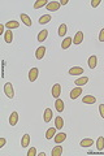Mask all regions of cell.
<instances>
[{"label": "cell", "mask_w": 104, "mask_h": 156, "mask_svg": "<svg viewBox=\"0 0 104 156\" xmlns=\"http://www.w3.org/2000/svg\"><path fill=\"white\" fill-rule=\"evenodd\" d=\"M56 128H50L47 129V131H46V138L47 139H52L55 135H56Z\"/></svg>", "instance_id": "44dd1931"}, {"label": "cell", "mask_w": 104, "mask_h": 156, "mask_svg": "<svg viewBox=\"0 0 104 156\" xmlns=\"http://www.w3.org/2000/svg\"><path fill=\"white\" fill-rule=\"evenodd\" d=\"M66 30H68L66 25H65V24H61L60 26H58V31H57L58 37H65V34H66Z\"/></svg>", "instance_id": "cb8c5ba5"}, {"label": "cell", "mask_w": 104, "mask_h": 156, "mask_svg": "<svg viewBox=\"0 0 104 156\" xmlns=\"http://www.w3.org/2000/svg\"><path fill=\"white\" fill-rule=\"evenodd\" d=\"M55 108H56L57 112H63L64 108H65V104L61 99H56V102H55Z\"/></svg>", "instance_id": "d6986e66"}, {"label": "cell", "mask_w": 104, "mask_h": 156, "mask_svg": "<svg viewBox=\"0 0 104 156\" xmlns=\"http://www.w3.org/2000/svg\"><path fill=\"white\" fill-rule=\"evenodd\" d=\"M47 35H48V30L43 29V30H42V31L38 34V40H39V42H44L46 39H47Z\"/></svg>", "instance_id": "484cf974"}, {"label": "cell", "mask_w": 104, "mask_h": 156, "mask_svg": "<svg viewBox=\"0 0 104 156\" xmlns=\"http://www.w3.org/2000/svg\"><path fill=\"white\" fill-rule=\"evenodd\" d=\"M96 148H98V151L104 150V136H99L96 139Z\"/></svg>", "instance_id": "d4e9b609"}, {"label": "cell", "mask_w": 104, "mask_h": 156, "mask_svg": "<svg viewBox=\"0 0 104 156\" xmlns=\"http://www.w3.org/2000/svg\"><path fill=\"white\" fill-rule=\"evenodd\" d=\"M87 64H89V68L90 69H95L96 68V64H98V57L95 55H92V56L89 57V61H87Z\"/></svg>", "instance_id": "8fae6325"}, {"label": "cell", "mask_w": 104, "mask_h": 156, "mask_svg": "<svg viewBox=\"0 0 104 156\" xmlns=\"http://www.w3.org/2000/svg\"><path fill=\"white\" fill-rule=\"evenodd\" d=\"M48 4V1L47 0H38V1H35L34 3V9H39V8H42V6H44V5H47Z\"/></svg>", "instance_id": "f1b7e54d"}, {"label": "cell", "mask_w": 104, "mask_h": 156, "mask_svg": "<svg viewBox=\"0 0 104 156\" xmlns=\"http://www.w3.org/2000/svg\"><path fill=\"white\" fill-rule=\"evenodd\" d=\"M35 155H37V148H35V147H31V148L27 151V156H35Z\"/></svg>", "instance_id": "f546056e"}, {"label": "cell", "mask_w": 104, "mask_h": 156, "mask_svg": "<svg viewBox=\"0 0 104 156\" xmlns=\"http://www.w3.org/2000/svg\"><path fill=\"white\" fill-rule=\"evenodd\" d=\"M20 17H21V21L24 22V24H25L26 26H29V27H31V26H32V21H31V18L29 17V16L26 14V13H21V16H20Z\"/></svg>", "instance_id": "9c48e42d"}, {"label": "cell", "mask_w": 104, "mask_h": 156, "mask_svg": "<svg viewBox=\"0 0 104 156\" xmlns=\"http://www.w3.org/2000/svg\"><path fill=\"white\" fill-rule=\"evenodd\" d=\"M68 3H69L68 0H61V1H60V4H61V5H66Z\"/></svg>", "instance_id": "d590c367"}, {"label": "cell", "mask_w": 104, "mask_h": 156, "mask_svg": "<svg viewBox=\"0 0 104 156\" xmlns=\"http://www.w3.org/2000/svg\"><path fill=\"white\" fill-rule=\"evenodd\" d=\"M100 3H102V0H92V1H91V6H92V8H96V6L100 5Z\"/></svg>", "instance_id": "4dcf8cb0"}, {"label": "cell", "mask_w": 104, "mask_h": 156, "mask_svg": "<svg viewBox=\"0 0 104 156\" xmlns=\"http://www.w3.org/2000/svg\"><path fill=\"white\" fill-rule=\"evenodd\" d=\"M51 155L52 156H61L63 155V147H61V146H56L55 148H52Z\"/></svg>", "instance_id": "7402d4cb"}, {"label": "cell", "mask_w": 104, "mask_h": 156, "mask_svg": "<svg viewBox=\"0 0 104 156\" xmlns=\"http://www.w3.org/2000/svg\"><path fill=\"white\" fill-rule=\"evenodd\" d=\"M72 43H73V38H70V37L65 38L63 40V43H61V48H63V50H68Z\"/></svg>", "instance_id": "ac0fdd59"}, {"label": "cell", "mask_w": 104, "mask_h": 156, "mask_svg": "<svg viewBox=\"0 0 104 156\" xmlns=\"http://www.w3.org/2000/svg\"><path fill=\"white\" fill-rule=\"evenodd\" d=\"M82 102L84 104H95L96 103V98L94 95H86V96H83Z\"/></svg>", "instance_id": "9a60e30c"}, {"label": "cell", "mask_w": 104, "mask_h": 156, "mask_svg": "<svg viewBox=\"0 0 104 156\" xmlns=\"http://www.w3.org/2000/svg\"><path fill=\"white\" fill-rule=\"evenodd\" d=\"M4 94L8 99H13L14 98V89H13V84L11 82H6L4 84Z\"/></svg>", "instance_id": "6da1fadb"}, {"label": "cell", "mask_w": 104, "mask_h": 156, "mask_svg": "<svg viewBox=\"0 0 104 156\" xmlns=\"http://www.w3.org/2000/svg\"><path fill=\"white\" fill-rule=\"evenodd\" d=\"M51 16L50 14H43L40 18H39V24L40 25H44V24H48V22L51 21Z\"/></svg>", "instance_id": "83f0119b"}, {"label": "cell", "mask_w": 104, "mask_h": 156, "mask_svg": "<svg viewBox=\"0 0 104 156\" xmlns=\"http://www.w3.org/2000/svg\"><path fill=\"white\" fill-rule=\"evenodd\" d=\"M94 144V139H91V138H84V139H82V141L79 142V146L81 147H91V146Z\"/></svg>", "instance_id": "4fadbf2b"}, {"label": "cell", "mask_w": 104, "mask_h": 156, "mask_svg": "<svg viewBox=\"0 0 104 156\" xmlns=\"http://www.w3.org/2000/svg\"><path fill=\"white\" fill-rule=\"evenodd\" d=\"M99 40L100 42H104V27L100 30V34H99Z\"/></svg>", "instance_id": "d6a6232c"}, {"label": "cell", "mask_w": 104, "mask_h": 156, "mask_svg": "<svg viewBox=\"0 0 104 156\" xmlns=\"http://www.w3.org/2000/svg\"><path fill=\"white\" fill-rule=\"evenodd\" d=\"M20 26V22L18 21H14V20H13V21H8L5 24V27L8 29V30H12V29H17Z\"/></svg>", "instance_id": "ffe728a7"}, {"label": "cell", "mask_w": 104, "mask_h": 156, "mask_svg": "<svg viewBox=\"0 0 104 156\" xmlns=\"http://www.w3.org/2000/svg\"><path fill=\"white\" fill-rule=\"evenodd\" d=\"M82 87L81 86H77L76 89H73L70 91V99L72 100H74V99H77V98H79L81 96V94H82Z\"/></svg>", "instance_id": "277c9868"}, {"label": "cell", "mask_w": 104, "mask_h": 156, "mask_svg": "<svg viewBox=\"0 0 104 156\" xmlns=\"http://www.w3.org/2000/svg\"><path fill=\"white\" fill-rule=\"evenodd\" d=\"M5 143H6V139H5V138H0V148L4 147Z\"/></svg>", "instance_id": "836d02e7"}, {"label": "cell", "mask_w": 104, "mask_h": 156, "mask_svg": "<svg viewBox=\"0 0 104 156\" xmlns=\"http://www.w3.org/2000/svg\"><path fill=\"white\" fill-rule=\"evenodd\" d=\"M18 122V113L17 112H12L9 116V125L11 126H16Z\"/></svg>", "instance_id": "ba28073f"}, {"label": "cell", "mask_w": 104, "mask_h": 156, "mask_svg": "<svg viewBox=\"0 0 104 156\" xmlns=\"http://www.w3.org/2000/svg\"><path fill=\"white\" fill-rule=\"evenodd\" d=\"M64 126V120L61 116H57L56 118H55V128H56L57 130H61Z\"/></svg>", "instance_id": "e0dca14e"}, {"label": "cell", "mask_w": 104, "mask_h": 156, "mask_svg": "<svg viewBox=\"0 0 104 156\" xmlns=\"http://www.w3.org/2000/svg\"><path fill=\"white\" fill-rule=\"evenodd\" d=\"M65 139H66V134H65V133H58V134H56L53 136V142H56L57 144L63 143Z\"/></svg>", "instance_id": "30bf717a"}, {"label": "cell", "mask_w": 104, "mask_h": 156, "mask_svg": "<svg viewBox=\"0 0 104 156\" xmlns=\"http://www.w3.org/2000/svg\"><path fill=\"white\" fill-rule=\"evenodd\" d=\"M4 40L6 42V43H12V42H13V32H12V30H6L5 31Z\"/></svg>", "instance_id": "603a6c76"}, {"label": "cell", "mask_w": 104, "mask_h": 156, "mask_svg": "<svg viewBox=\"0 0 104 156\" xmlns=\"http://www.w3.org/2000/svg\"><path fill=\"white\" fill-rule=\"evenodd\" d=\"M38 74H39L38 68H31L30 72H29V81H30V82H34V81H37Z\"/></svg>", "instance_id": "5b68a950"}, {"label": "cell", "mask_w": 104, "mask_h": 156, "mask_svg": "<svg viewBox=\"0 0 104 156\" xmlns=\"http://www.w3.org/2000/svg\"><path fill=\"white\" fill-rule=\"evenodd\" d=\"M69 74L70 76H82L83 74V68L81 66H73L69 69Z\"/></svg>", "instance_id": "52a82bcc"}, {"label": "cell", "mask_w": 104, "mask_h": 156, "mask_svg": "<svg viewBox=\"0 0 104 156\" xmlns=\"http://www.w3.org/2000/svg\"><path fill=\"white\" fill-rule=\"evenodd\" d=\"M51 94L52 96L55 98V99H58L61 95V86L58 83H55L53 86H52V90H51Z\"/></svg>", "instance_id": "3957f363"}, {"label": "cell", "mask_w": 104, "mask_h": 156, "mask_svg": "<svg viewBox=\"0 0 104 156\" xmlns=\"http://www.w3.org/2000/svg\"><path fill=\"white\" fill-rule=\"evenodd\" d=\"M87 82H89V78L87 77H83V78H77L76 81H74V83L77 84V86H84Z\"/></svg>", "instance_id": "4316f807"}, {"label": "cell", "mask_w": 104, "mask_h": 156, "mask_svg": "<svg viewBox=\"0 0 104 156\" xmlns=\"http://www.w3.org/2000/svg\"><path fill=\"white\" fill-rule=\"evenodd\" d=\"M60 6H61L60 1H48V4L46 5V8H47L50 12H56L60 9Z\"/></svg>", "instance_id": "7a4b0ae2"}, {"label": "cell", "mask_w": 104, "mask_h": 156, "mask_svg": "<svg viewBox=\"0 0 104 156\" xmlns=\"http://www.w3.org/2000/svg\"><path fill=\"white\" fill-rule=\"evenodd\" d=\"M4 27H5V25H0V34H5V32H4Z\"/></svg>", "instance_id": "e575fe53"}, {"label": "cell", "mask_w": 104, "mask_h": 156, "mask_svg": "<svg viewBox=\"0 0 104 156\" xmlns=\"http://www.w3.org/2000/svg\"><path fill=\"white\" fill-rule=\"evenodd\" d=\"M52 117H53V115H52V109L51 108H46L44 113H43V118L46 122H50L52 120Z\"/></svg>", "instance_id": "5bb4252c"}, {"label": "cell", "mask_w": 104, "mask_h": 156, "mask_svg": "<svg viewBox=\"0 0 104 156\" xmlns=\"http://www.w3.org/2000/svg\"><path fill=\"white\" fill-rule=\"evenodd\" d=\"M29 144H30V135L24 134V136H22V139H21V147L22 148H27Z\"/></svg>", "instance_id": "7c38bea8"}, {"label": "cell", "mask_w": 104, "mask_h": 156, "mask_svg": "<svg viewBox=\"0 0 104 156\" xmlns=\"http://www.w3.org/2000/svg\"><path fill=\"white\" fill-rule=\"evenodd\" d=\"M99 112H100V116H102V118L104 120V104H100V105H99Z\"/></svg>", "instance_id": "1f68e13d"}, {"label": "cell", "mask_w": 104, "mask_h": 156, "mask_svg": "<svg viewBox=\"0 0 104 156\" xmlns=\"http://www.w3.org/2000/svg\"><path fill=\"white\" fill-rule=\"evenodd\" d=\"M83 42V31H77L73 38V43L76 46H79Z\"/></svg>", "instance_id": "8992f818"}, {"label": "cell", "mask_w": 104, "mask_h": 156, "mask_svg": "<svg viewBox=\"0 0 104 156\" xmlns=\"http://www.w3.org/2000/svg\"><path fill=\"white\" fill-rule=\"evenodd\" d=\"M44 53H46V47H39L37 52H35V57H37V60H42V58L44 57Z\"/></svg>", "instance_id": "2e32d148"}]
</instances>
